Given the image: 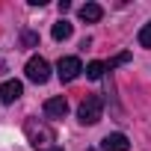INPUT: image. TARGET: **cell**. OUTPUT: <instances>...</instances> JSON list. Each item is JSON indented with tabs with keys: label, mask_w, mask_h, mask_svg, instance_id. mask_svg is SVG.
Masks as SVG:
<instances>
[{
	"label": "cell",
	"mask_w": 151,
	"mask_h": 151,
	"mask_svg": "<svg viewBox=\"0 0 151 151\" xmlns=\"http://www.w3.org/2000/svg\"><path fill=\"white\" fill-rule=\"evenodd\" d=\"M27 139L33 142V148H39V151H47V148H53V142H56V133H53V127H50V124L30 119V122H27Z\"/></svg>",
	"instance_id": "6da1fadb"
},
{
	"label": "cell",
	"mask_w": 151,
	"mask_h": 151,
	"mask_svg": "<svg viewBox=\"0 0 151 151\" xmlns=\"http://www.w3.org/2000/svg\"><path fill=\"white\" fill-rule=\"evenodd\" d=\"M101 116H104V98H98V95L83 98V104H80V110H77L80 124H98Z\"/></svg>",
	"instance_id": "7a4b0ae2"
},
{
	"label": "cell",
	"mask_w": 151,
	"mask_h": 151,
	"mask_svg": "<svg viewBox=\"0 0 151 151\" xmlns=\"http://www.w3.org/2000/svg\"><path fill=\"white\" fill-rule=\"evenodd\" d=\"M27 80H33V83H47L50 80V65H47V59H42V56H33V59H27Z\"/></svg>",
	"instance_id": "3957f363"
},
{
	"label": "cell",
	"mask_w": 151,
	"mask_h": 151,
	"mask_svg": "<svg viewBox=\"0 0 151 151\" xmlns=\"http://www.w3.org/2000/svg\"><path fill=\"white\" fill-rule=\"evenodd\" d=\"M80 71H83V62H80L77 56H62V59L56 62V74H59L62 83H71Z\"/></svg>",
	"instance_id": "277c9868"
},
{
	"label": "cell",
	"mask_w": 151,
	"mask_h": 151,
	"mask_svg": "<svg viewBox=\"0 0 151 151\" xmlns=\"http://www.w3.org/2000/svg\"><path fill=\"white\" fill-rule=\"evenodd\" d=\"M127 148H130V142L124 133H107L101 139V151H127Z\"/></svg>",
	"instance_id": "5b68a950"
},
{
	"label": "cell",
	"mask_w": 151,
	"mask_h": 151,
	"mask_svg": "<svg viewBox=\"0 0 151 151\" xmlns=\"http://www.w3.org/2000/svg\"><path fill=\"white\" fill-rule=\"evenodd\" d=\"M21 95H24V86L18 80H6L3 86H0V101H3V104H15Z\"/></svg>",
	"instance_id": "8992f818"
},
{
	"label": "cell",
	"mask_w": 151,
	"mask_h": 151,
	"mask_svg": "<svg viewBox=\"0 0 151 151\" xmlns=\"http://www.w3.org/2000/svg\"><path fill=\"white\" fill-rule=\"evenodd\" d=\"M68 113V101L65 98H47L45 101V116L47 119H62Z\"/></svg>",
	"instance_id": "52a82bcc"
},
{
	"label": "cell",
	"mask_w": 151,
	"mask_h": 151,
	"mask_svg": "<svg viewBox=\"0 0 151 151\" xmlns=\"http://www.w3.org/2000/svg\"><path fill=\"white\" fill-rule=\"evenodd\" d=\"M101 18H104V9H101L98 3H86V6H80V21L95 24V21H101Z\"/></svg>",
	"instance_id": "ba28073f"
},
{
	"label": "cell",
	"mask_w": 151,
	"mask_h": 151,
	"mask_svg": "<svg viewBox=\"0 0 151 151\" xmlns=\"http://www.w3.org/2000/svg\"><path fill=\"white\" fill-rule=\"evenodd\" d=\"M104 71H107V62H98V59H95V62L86 65V77H89V80H101Z\"/></svg>",
	"instance_id": "9c48e42d"
},
{
	"label": "cell",
	"mask_w": 151,
	"mask_h": 151,
	"mask_svg": "<svg viewBox=\"0 0 151 151\" xmlns=\"http://www.w3.org/2000/svg\"><path fill=\"white\" fill-rule=\"evenodd\" d=\"M68 36H71V24H68L65 18L56 21V24H53V39H56V42H65Z\"/></svg>",
	"instance_id": "30bf717a"
},
{
	"label": "cell",
	"mask_w": 151,
	"mask_h": 151,
	"mask_svg": "<svg viewBox=\"0 0 151 151\" xmlns=\"http://www.w3.org/2000/svg\"><path fill=\"white\" fill-rule=\"evenodd\" d=\"M21 45H24V47H36V45H39V33L24 30V33H21Z\"/></svg>",
	"instance_id": "8fae6325"
},
{
	"label": "cell",
	"mask_w": 151,
	"mask_h": 151,
	"mask_svg": "<svg viewBox=\"0 0 151 151\" xmlns=\"http://www.w3.org/2000/svg\"><path fill=\"white\" fill-rule=\"evenodd\" d=\"M127 59H130V53H127V50H124V53H119V56H113V59H110V62H107V71H113V68H116V65H124V62H127Z\"/></svg>",
	"instance_id": "7c38bea8"
},
{
	"label": "cell",
	"mask_w": 151,
	"mask_h": 151,
	"mask_svg": "<svg viewBox=\"0 0 151 151\" xmlns=\"http://www.w3.org/2000/svg\"><path fill=\"white\" fill-rule=\"evenodd\" d=\"M139 45H142V47H151V24H145V27L139 30Z\"/></svg>",
	"instance_id": "4fadbf2b"
},
{
	"label": "cell",
	"mask_w": 151,
	"mask_h": 151,
	"mask_svg": "<svg viewBox=\"0 0 151 151\" xmlns=\"http://www.w3.org/2000/svg\"><path fill=\"white\" fill-rule=\"evenodd\" d=\"M3 71H6V62H3V59H0V74H3Z\"/></svg>",
	"instance_id": "5bb4252c"
},
{
	"label": "cell",
	"mask_w": 151,
	"mask_h": 151,
	"mask_svg": "<svg viewBox=\"0 0 151 151\" xmlns=\"http://www.w3.org/2000/svg\"><path fill=\"white\" fill-rule=\"evenodd\" d=\"M47 151H62V148H59V145H53V148H47Z\"/></svg>",
	"instance_id": "9a60e30c"
}]
</instances>
